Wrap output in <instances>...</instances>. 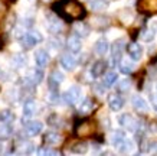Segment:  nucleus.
Wrapping results in <instances>:
<instances>
[{
	"label": "nucleus",
	"mask_w": 157,
	"mask_h": 156,
	"mask_svg": "<svg viewBox=\"0 0 157 156\" xmlns=\"http://www.w3.org/2000/svg\"><path fill=\"white\" fill-rule=\"evenodd\" d=\"M52 9L61 16L62 19L68 20V22L79 20L85 16V9L76 0H61V2H56V3H53Z\"/></svg>",
	"instance_id": "1"
},
{
	"label": "nucleus",
	"mask_w": 157,
	"mask_h": 156,
	"mask_svg": "<svg viewBox=\"0 0 157 156\" xmlns=\"http://www.w3.org/2000/svg\"><path fill=\"white\" fill-rule=\"evenodd\" d=\"M95 123L91 120H82L75 126V134L78 137H91L95 133Z\"/></svg>",
	"instance_id": "2"
},
{
	"label": "nucleus",
	"mask_w": 157,
	"mask_h": 156,
	"mask_svg": "<svg viewBox=\"0 0 157 156\" xmlns=\"http://www.w3.org/2000/svg\"><path fill=\"white\" fill-rule=\"evenodd\" d=\"M118 123L123 126L125 130H128V132H138V129L141 127L140 126V122H138L136 117H133L131 114H121L118 117Z\"/></svg>",
	"instance_id": "3"
},
{
	"label": "nucleus",
	"mask_w": 157,
	"mask_h": 156,
	"mask_svg": "<svg viewBox=\"0 0 157 156\" xmlns=\"http://www.w3.org/2000/svg\"><path fill=\"white\" fill-rule=\"evenodd\" d=\"M124 48H125V39H118V41H115V42L113 43L111 54H113V64H114V65H118L120 64Z\"/></svg>",
	"instance_id": "4"
},
{
	"label": "nucleus",
	"mask_w": 157,
	"mask_h": 156,
	"mask_svg": "<svg viewBox=\"0 0 157 156\" xmlns=\"http://www.w3.org/2000/svg\"><path fill=\"white\" fill-rule=\"evenodd\" d=\"M40 68V66H39ZM39 68H35L32 71H29V74L23 78V84H30V85H36V84H40L43 80V72L42 70Z\"/></svg>",
	"instance_id": "5"
},
{
	"label": "nucleus",
	"mask_w": 157,
	"mask_h": 156,
	"mask_svg": "<svg viewBox=\"0 0 157 156\" xmlns=\"http://www.w3.org/2000/svg\"><path fill=\"white\" fill-rule=\"evenodd\" d=\"M62 97L65 100V103L75 104L76 101L79 100V97H81V88H79L78 85H74V87H71L68 91H65V94L62 95Z\"/></svg>",
	"instance_id": "6"
},
{
	"label": "nucleus",
	"mask_w": 157,
	"mask_h": 156,
	"mask_svg": "<svg viewBox=\"0 0 157 156\" xmlns=\"http://www.w3.org/2000/svg\"><path fill=\"white\" fill-rule=\"evenodd\" d=\"M46 19H48V30L52 33H61L62 32V22L58 19L56 16H53V14H46Z\"/></svg>",
	"instance_id": "7"
},
{
	"label": "nucleus",
	"mask_w": 157,
	"mask_h": 156,
	"mask_svg": "<svg viewBox=\"0 0 157 156\" xmlns=\"http://www.w3.org/2000/svg\"><path fill=\"white\" fill-rule=\"evenodd\" d=\"M63 74H62L61 71H58V70H55V71L49 75V88H51V91H58V87H59V84H61L62 81H63Z\"/></svg>",
	"instance_id": "8"
},
{
	"label": "nucleus",
	"mask_w": 157,
	"mask_h": 156,
	"mask_svg": "<svg viewBox=\"0 0 157 156\" xmlns=\"http://www.w3.org/2000/svg\"><path fill=\"white\" fill-rule=\"evenodd\" d=\"M108 106L111 110H114V111H118L124 107V98L121 97L120 94L114 93V94H109L108 95Z\"/></svg>",
	"instance_id": "9"
},
{
	"label": "nucleus",
	"mask_w": 157,
	"mask_h": 156,
	"mask_svg": "<svg viewBox=\"0 0 157 156\" xmlns=\"http://www.w3.org/2000/svg\"><path fill=\"white\" fill-rule=\"evenodd\" d=\"M43 129V124L40 122H32V120H28V122H25V130L28 134L30 136H36L39 133L42 132Z\"/></svg>",
	"instance_id": "10"
},
{
	"label": "nucleus",
	"mask_w": 157,
	"mask_h": 156,
	"mask_svg": "<svg viewBox=\"0 0 157 156\" xmlns=\"http://www.w3.org/2000/svg\"><path fill=\"white\" fill-rule=\"evenodd\" d=\"M67 48L71 52H74V54H76V52L81 51L82 42H81V39H79V36H76L75 33L71 35V36L67 39Z\"/></svg>",
	"instance_id": "11"
},
{
	"label": "nucleus",
	"mask_w": 157,
	"mask_h": 156,
	"mask_svg": "<svg viewBox=\"0 0 157 156\" xmlns=\"http://www.w3.org/2000/svg\"><path fill=\"white\" fill-rule=\"evenodd\" d=\"M35 113H36V104H35V101L32 98L26 100V103L23 106V123L28 122Z\"/></svg>",
	"instance_id": "12"
},
{
	"label": "nucleus",
	"mask_w": 157,
	"mask_h": 156,
	"mask_svg": "<svg viewBox=\"0 0 157 156\" xmlns=\"http://www.w3.org/2000/svg\"><path fill=\"white\" fill-rule=\"evenodd\" d=\"M61 65L67 70V71H72L76 66V58L71 54H63L61 57Z\"/></svg>",
	"instance_id": "13"
},
{
	"label": "nucleus",
	"mask_w": 157,
	"mask_h": 156,
	"mask_svg": "<svg viewBox=\"0 0 157 156\" xmlns=\"http://www.w3.org/2000/svg\"><path fill=\"white\" fill-rule=\"evenodd\" d=\"M131 103H133V107L137 110L138 113H147L148 111V104L146 103V100L140 95H134L131 98Z\"/></svg>",
	"instance_id": "14"
},
{
	"label": "nucleus",
	"mask_w": 157,
	"mask_h": 156,
	"mask_svg": "<svg viewBox=\"0 0 157 156\" xmlns=\"http://www.w3.org/2000/svg\"><path fill=\"white\" fill-rule=\"evenodd\" d=\"M35 61H36V65L40 66V68L46 66L49 62V54L45 49H38L35 54Z\"/></svg>",
	"instance_id": "15"
},
{
	"label": "nucleus",
	"mask_w": 157,
	"mask_h": 156,
	"mask_svg": "<svg viewBox=\"0 0 157 156\" xmlns=\"http://www.w3.org/2000/svg\"><path fill=\"white\" fill-rule=\"evenodd\" d=\"M72 30L75 33L76 36H79V38H85L90 35V28L86 26L85 23H82V22H75L74 26H72Z\"/></svg>",
	"instance_id": "16"
},
{
	"label": "nucleus",
	"mask_w": 157,
	"mask_h": 156,
	"mask_svg": "<svg viewBox=\"0 0 157 156\" xmlns=\"http://www.w3.org/2000/svg\"><path fill=\"white\" fill-rule=\"evenodd\" d=\"M128 55L133 61H138V59L141 58V55H143V49H141V46L136 42L130 43L128 45Z\"/></svg>",
	"instance_id": "17"
},
{
	"label": "nucleus",
	"mask_w": 157,
	"mask_h": 156,
	"mask_svg": "<svg viewBox=\"0 0 157 156\" xmlns=\"http://www.w3.org/2000/svg\"><path fill=\"white\" fill-rule=\"evenodd\" d=\"M62 142V136L56 132H48L45 134V143L49 146H58Z\"/></svg>",
	"instance_id": "18"
},
{
	"label": "nucleus",
	"mask_w": 157,
	"mask_h": 156,
	"mask_svg": "<svg viewBox=\"0 0 157 156\" xmlns=\"http://www.w3.org/2000/svg\"><path fill=\"white\" fill-rule=\"evenodd\" d=\"M140 9L147 13H156L157 12V0H141Z\"/></svg>",
	"instance_id": "19"
},
{
	"label": "nucleus",
	"mask_w": 157,
	"mask_h": 156,
	"mask_svg": "<svg viewBox=\"0 0 157 156\" xmlns=\"http://www.w3.org/2000/svg\"><path fill=\"white\" fill-rule=\"evenodd\" d=\"M94 51L98 54V55H105L108 52V41L105 38H100L94 45Z\"/></svg>",
	"instance_id": "20"
},
{
	"label": "nucleus",
	"mask_w": 157,
	"mask_h": 156,
	"mask_svg": "<svg viewBox=\"0 0 157 156\" xmlns=\"http://www.w3.org/2000/svg\"><path fill=\"white\" fill-rule=\"evenodd\" d=\"M105 68H107V64H105L104 61H97L95 64L92 65V68H91V74H92L94 78L101 77L105 72Z\"/></svg>",
	"instance_id": "21"
},
{
	"label": "nucleus",
	"mask_w": 157,
	"mask_h": 156,
	"mask_svg": "<svg viewBox=\"0 0 157 156\" xmlns=\"http://www.w3.org/2000/svg\"><path fill=\"white\" fill-rule=\"evenodd\" d=\"M108 7V2L105 0H91L90 2V9L92 12H104Z\"/></svg>",
	"instance_id": "22"
},
{
	"label": "nucleus",
	"mask_w": 157,
	"mask_h": 156,
	"mask_svg": "<svg viewBox=\"0 0 157 156\" xmlns=\"http://www.w3.org/2000/svg\"><path fill=\"white\" fill-rule=\"evenodd\" d=\"M125 139H127V137H125L124 132H121V130H115V132L111 134V143H113L117 149L123 145V142L125 140Z\"/></svg>",
	"instance_id": "23"
},
{
	"label": "nucleus",
	"mask_w": 157,
	"mask_h": 156,
	"mask_svg": "<svg viewBox=\"0 0 157 156\" xmlns=\"http://www.w3.org/2000/svg\"><path fill=\"white\" fill-rule=\"evenodd\" d=\"M92 110H94V103H92L91 98H85L81 103V106H79V113H81L82 116H88Z\"/></svg>",
	"instance_id": "24"
},
{
	"label": "nucleus",
	"mask_w": 157,
	"mask_h": 156,
	"mask_svg": "<svg viewBox=\"0 0 157 156\" xmlns=\"http://www.w3.org/2000/svg\"><path fill=\"white\" fill-rule=\"evenodd\" d=\"M156 36V30L153 28H144L141 32H140V39L143 42H151Z\"/></svg>",
	"instance_id": "25"
},
{
	"label": "nucleus",
	"mask_w": 157,
	"mask_h": 156,
	"mask_svg": "<svg viewBox=\"0 0 157 156\" xmlns=\"http://www.w3.org/2000/svg\"><path fill=\"white\" fill-rule=\"evenodd\" d=\"M118 19H120V22H123L124 25H130L131 22H133V19H134V14H133L131 10L124 9V10H121V12L118 13Z\"/></svg>",
	"instance_id": "26"
},
{
	"label": "nucleus",
	"mask_w": 157,
	"mask_h": 156,
	"mask_svg": "<svg viewBox=\"0 0 157 156\" xmlns=\"http://www.w3.org/2000/svg\"><path fill=\"white\" fill-rule=\"evenodd\" d=\"M14 120V114L12 110L6 109V110H2L0 111V123H5V124H9L10 122Z\"/></svg>",
	"instance_id": "27"
},
{
	"label": "nucleus",
	"mask_w": 157,
	"mask_h": 156,
	"mask_svg": "<svg viewBox=\"0 0 157 156\" xmlns=\"http://www.w3.org/2000/svg\"><path fill=\"white\" fill-rule=\"evenodd\" d=\"M91 22H92V25H94L97 29H105L109 25V20L107 19V18H104V16H97V18H94Z\"/></svg>",
	"instance_id": "28"
},
{
	"label": "nucleus",
	"mask_w": 157,
	"mask_h": 156,
	"mask_svg": "<svg viewBox=\"0 0 157 156\" xmlns=\"http://www.w3.org/2000/svg\"><path fill=\"white\" fill-rule=\"evenodd\" d=\"M118 66H120V71L123 72V74H131V72L134 71V64L133 62H130V61H120V64H118Z\"/></svg>",
	"instance_id": "29"
},
{
	"label": "nucleus",
	"mask_w": 157,
	"mask_h": 156,
	"mask_svg": "<svg viewBox=\"0 0 157 156\" xmlns=\"http://www.w3.org/2000/svg\"><path fill=\"white\" fill-rule=\"evenodd\" d=\"M117 80H118L117 74L113 71H109V72H107L104 77V85L105 87H111V85H114L115 82H117Z\"/></svg>",
	"instance_id": "30"
},
{
	"label": "nucleus",
	"mask_w": 157,
	"mask_h": 156,
	"mask_svg": "<svg viewBox=\"0 0 157 156\" xmlns=\"http://www.w3.org/2000/svg\"><path fill=\"white\" fill-rule=\"evenodd\" d=\"M20 42H22V45H23V48H26V49H29V48H32L33 45H36V42H35V39L28 33H25L23 36H22V39H20Z\"/></svg>",
	"instance_id": "31"
},
{
	"label": "nucleus",
	"mask_w": 157,
	"mask_h": 156,
	"mask_svg": "<svg viewBox=\"0 0 157 156\" xmlns=\"http://www.w3.org/2000/svg\"><path fill=\"white\" fill-rule=\"evenodd\" d=\"M131 90V81L130 80H121L117 84V91L120 93H128Z\"/></svg>",
	"instance_id": "32"
},
{
	"label": "nucleus",
	"mask_w": 157,
	"mask_h": 156,
	"mask_svg": "<svg viewBox=\"0 0 157 156\" xmlns=\"http://www.w3.org/2000/svg\"><path fill=\"white\" fill-rule=\"evenodd\" d=\"M133 149H134V143L131 142V140H128V139H125L123 142V145L118 147V150L121 152V153H130Z\"/></svg>",
	"instance_id": "33"
},
{
	"label": "nucleus",
	"mask_w": 157,
	"mask_h": 156,
	"mask_svg": "<svg viewBox=\"0 0 157 156\" xmlns=\"http://www.w3.org/2000/svg\"><path fill=\"white\" fill-rule=\"evenodd\" d=\"M86 149H88V145L85 142H79V143H75L72 146V152L74 153H85Z\"/></svg>",
	"instance_id": "34"
},
{
	"label": "nucleus",
	"mask_w": 157,
	"mask_h": 156,
	"mask_svg": "<svg viewBox=\"0 0 157 156\" xmlns=\"http://www.w3.org/2000/svg\"><path fill=\"white\" fill-rule=\"evenodd\" d=\"M13 62L16 66H25L26 65V58H25L23 55H16V57L13 58Z\"/></svg>",
	"instance_id": "35"
},
{
	"label": "nucleus",
	"mask_w": 157,
	"mask_h": 156,
	"mask_svg": "<svg viewBox=\"0 0 157 156\" xmlns=\"http://www.w3.org/2000/svg\"><path fill=\"white\" fill-rule=\"evenodd\" d=\"M20 147L23 149L25 153H32V152L35 150V145H33V143H30V142H25Z\"/></svg>",
	"instance_id": "36"
},
{
	"label": "nucleus",
	"mask_w": 157,
	"mask_h": 156,
	"mask_svg": "<svg viewBox=\"0 0 157 156\" xmlns=\"http://www.w3.org/2000/svg\"><path fill=\"white\" fill-rule=\"evenodd\" d=\"M48 122H49V124H51V126H53V127H61L59 124L62 123L61 118L58 117V116H52V117H49Z\"/></svg>",
	"instance_id": "37"
},
{
	"label": "nucleus",
	"mask_w": 157,
	"mask_h": 156,
	"mask_svg": "<svg viewBox=\"0 0 157 156\" xmlns=\"http://www.w3.org/2000/svg\"><path fill=\"white\" fill-rule=\"evenodd\" d=\"M29 35H30V36L35 39V42H36V43H39V42H42V41H43L42 35H40L38 30H30V32H29Z\"/></svg>",
	"instance_id": "38"
},
{
	"label": "nucleus",
	"mask_w": 157,
	"mask_h": 156,
	"mask_svg": "<svg viewBox=\"0 0 157 156\" xmlns=\"http://www.w3.org/2000/svg\"><path fill=\"white\" fill-rule=\"evenodd\" d=\"M10 133H12V129H10L9 126H2V127H0V134H2L3 139H6L7 136H10Z\"/></svg>",
	"instance_id": "39"
},
{
	"label": "nucleus",
	"mask_w": 157,
	"mask_h": 156,
	"mask_svg": "<svg viewBox=\"0 0 157 156\" xmlns=\"http://www.w3.org/2000/svg\"><path fill=\"white\" fill-rule=\"evenodd\" d=\"M33 16H25L23 19H22V23H23V26H26V28H30L32 25H33Z\"/></svg>",
	"instance_id": "40"
},
{
	"label": "nucleus",
	"mask_w": 157,
	"mask_h": 156,
	"mask_svg": "<svg viewBox=\"0 0 157 156\" xmlns=\"http://www.w3.org/2000/svg\"><path fill=\"white\" fill-rule=\"evenodd\" d=\"M49 46L53 49H58V48H61V42L56 39H49Z\"/></svg>",
	"instance_id": "41"
},
{
	"label": "nucleus",
	"mask_w": 157,
	"mask_h": 156,
	"mask_svg": "<svg viewBox=\"0 0 157 156\" xmlns=\"http://www.w3.org/2000/svg\"><path fill=\"white\" fill-rule=\"evenodd\" d=\"M148 75H150L151 80L157 78V68L156 66H150V68H148Z\"/></svg>",
	"instance_id": "42"
},
{
	"label": "nucleus",
	"mask_w": 157,
	"mask_h": 156,
	"mask_svg": "<svg viewBox=\"0 0 157 156\" xmlns=\"http://www.w3.org/2000/svg\"><path fill=\"white\" fill-rule=\"evenodd\" d=\"M150 100H151V104H153V107H154V110H157V94H151L150 95Z\"/></svg>",
	"instance_id": "43"
},
{
	"label": "nucleus",
	"mask_w": 157,
	"mask_h": 156,
	"mask_svg": "<svg viewBox=\"0 0 157 156\" xmlns=\"http://www.w3.org/2000/svg\"><path fill=\"white\" fill-rule=\"evenodd\" d=\"M94 90H95V94H98V95L104 94V88H102V87H100V85H95V87H94Z\"/></svg>",
	"instance_id": "44"
},
{
	"label": "nucleus",
	"mask_w": 157,
	"mask_h": 156,
	"mask_svg": "<svg viewBox=\"0 0 157 156\" xmlns=\"http://www.w3.org/2000/svg\"><path fill=\"white\" fill-rule=\"evenodd\" d=\"M150 152L154 153V155H157V143H153L151 146H150Z\"/></svg>",
	"instance_id": "45"
},
{
	"label": "nucleus",
	"mask_w": 157,
	"mask_h": 156,
	"mask_svg": "<svg viewBox=\"0 0 157 156\" xmlns=\"http://www.w3.org/2000/svg\"><path fill=\"white\" fill-rule=\"evenodd\" d=\"M2 9H3V6H2V3H0V12H2Z\"/></svg>",
	"instance_id": "46"
},
{
	"label": "nucleus",
	"mask_w": 157,
	"mask_h": 156,
	"mask_svg": "<svg viewBox=\"0 0 157 156\" xmlns=\"http://www.w3.org/2000/svg\"><path fill=\"white\" fill-rule=\"evenodd\" d=\"M0 41H2V30H0Z\"/></svg>",
	"instance_id": "47"
}]
</instances>
